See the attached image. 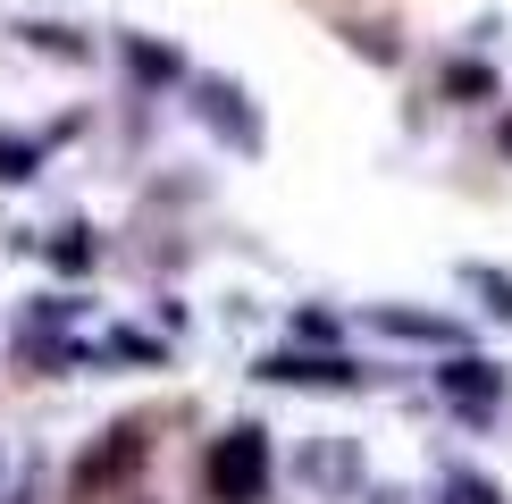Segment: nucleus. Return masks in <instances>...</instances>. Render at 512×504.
Wrapping results in <instances>:
<instances>
[{"mask_svg": "<svg viewBox=\"0 0 512 504\" xmlns=\"http://www.w3.org/2000/svg\"><path fill=\"white\" fill-rule=\"evenodd\" d=\"M445 395H462L471 412H487V404H496V370H487V362H454V370H445Z\"/></svg>", "mask_w": 512, "mask_h": 504, "instance_id": "7ed1b4c3", "label": "nucleus"}, {"mask_svg": "<svg viewBox=\"0 0 512 504\" xmlns=\"http://www.w3.org/2000/svg\"><path fill=\"white\" fill-rule=\"evenodd\" d=\"M445 496H454V504H496V488H487V479H454Z\"/></svg>", "mask_w": 512, "mask_h": 504, "instance_id": "39448f33", "label": "nucleus"}, {"mask_svg": "<svg viewBox=\"0 0 512 504\" xmlns=\"http://www.w3.org/2000/svg\"><path fill=\"white\" fill-rule=\"evenodd\" d=\"M143 446H152V429H143V420H135V429H118V437H110V446H101V454H84L76 488L93 496V488H110V479H126V471H135V462H143Z\"/></svg>", "mask_w": 512, "mask_h": 504, "instance_id": "f03ea898", "label": "nucleus"}, {"mask_svg": "<svg viewBox=\"0 0 512 504\" xmlns=\"http://www.w3.org/2000/svg\"><path fill=\"white\" fill-rule=\"evenodd\" d=\"M269 378H303V387H345V362H303V353H277V362H269Z\"/></svg>", "mask_w": 512, "mask_h": 504, "instance_id": "20e7f679", "label": "nucleus"}, {"mask_svg": "<svg viewBox=\"0 0 512 504\" xmlns=\"http://www.w3.org/2000/svg\"><path fill=\"white\" fill-rule=\"evenodd\" d=\"M210 496L219 504H261L269 496V437L261 429H227L210 454Z\"/></svg>", "mask_w": 512, "mask_h": 504, "instance_id": "f257e3e1", "label": "nucleus"}, {"mask_svg": "<svg viewBox=\"0 0 512 504\" xmlns=\"http://www.w3.org/2000/svg\"><path fill=\"white\" fill-rule=\"evenodd\" d=\"M0 177H34V152H17V143H0Z\"/></svg>", "mask_w": 512, "mask_h": 504, "instance_id": "423d86ee", "label": "nucleus"}]
</instances>
